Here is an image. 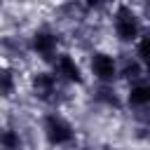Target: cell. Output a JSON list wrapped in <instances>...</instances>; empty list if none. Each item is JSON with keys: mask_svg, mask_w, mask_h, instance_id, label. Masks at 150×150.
Masks as SVG:
<instances>
[{"mask_svg": "<svg viewBox=\"0 0 150 150\" xmlns=\"http://www.w3.org/2000/svg\"><path fill=\"white\" fill-rule=\"evenodd\" d=\"M91 150H122L120 145H112V143H103V145H96V148H91Z\"/></svg>", "mask_w": 150, "mask_h": 150, "instance_id": "15", "label": "cell"}, {"mask_svg": "<svg viewBox=\"0 0 150 150\" xmlns=\"http://www.w3.org/2000/svg\"><path fill=\"white\" fill-rule=\"evenodd\" d=\"M122 108H124V115H129V120L148 117V108H150V82H148V77L131 82V84H122Z\"/></svg>", "mask_w": 150, "mask_h": 150, "instance_id": "9", "label": "cell"}, {"mask_svg": "<svg viewBox=\"0 0 150 150\" xmlns=\"http://www.w3.org/2000/svg\"><path fill=\"white\" fill-rule=\"evenodd\" d=\"M129 131H131V143H134V145H145V143H148V136H150L148 117L129 120Z\"/></svg>", "mask_w": 150, "mask_h": 150, "instance_id": "13", "label": "cell"}, {"mask_svg": "<svg viewBox=\"0 0 150 150\" xmlns=\"http://www.w3.org/2000/svg\"><path fill=\"white\" fill-rule=\"evenodd\" d=\"M0 134H2V120H0Z\"/></svg>", "mask_w": 150, "mask_h": 150, "instance_id": "16", "label": "cell"}, {"mask_svg": "<svg viewBox=\"0 0 150 150\" xmlns=\"http://www.w3.org/2000/svg\"><path fill=\"white\" fill-rule=\"evenodd\" d=\"M33 122L26 127L21 120H2L0 134V150H33Z\"/></svg>", "mask_w": 150, "mask_h": 150, "instance_id": "10", "label": "cell"}, {"mask_svg": "<svg viewBox=\"0 0 150 150\" xmlns=\"http://www.w3.org/2000/svg\"><path fill=\"white\" fill-rule=\"evenodd\" d=\"M84 70L89 84H120V63H117V49L103 45H96L82 54Z\"/></svg>", "mask_w": 150, "mask_h": 150, "instance_id": "5", "label": "cell"}, {"mask_svg": "<svg viewBox=\"0 0 150 150\" xmlns=\"http://www.w3.org/2000/svg\"><path fill=\"white\" fill-rule=\"evenodd\" d=\"M26 33V45H28V56L33 66H47L61 49L68 47L66 42V30L52 21L49 16L33 21L30 26L23 28Z\"/></svg>", "mask_w": 150, "mask_h": 150, "instance_id": "4", "label": "cell"}, {"mask_svg": "<svg viewBox=\"0 0 150 150\" xmlns=\"http://www.w3.org/2000/svg\"><path fill=\"white\" fill-rule=\"evenodd\" d=\"M84 103L89 112L101 117L122 115V87L120 84H87L84 89Z\"/></svg>", "mask_w": 150, "mask_h": 150, "instance_id": "7", "label": "cell"}, {"mask_svg": "<svg viewBox=\"0 0 150 150\" xmlns=\"http://www.w3.org/2000/svg\"><path fill=\"white\" fill-rule=\"evenodd\" d=\"M117 63H120V87L148 77V66L138 61L129 49H117Z\"/></svg>", "mask_w": 150, "mask_h": 150, "instance_id": "12", "label": "cell"}, {"mask_svg": "<svg viewBox=\"0 0 150 150\" xmlns=\"http://www.w3.org/2000/svg\"><path fill=\"white\" fill-rule=\"evenodd\" d=\"M23 94V70L0 61V101L14 103Z\"/></svg>", "mask_w": 150, "mask_h": 150, "instance_id": "11", "label": "cell"}, {"mask_svg": "<svg viewBox=\"0 0 150 150\" xmlns=\"http://www.w3.org/2000/svg\"><path fill=\"white\" fill-rule=\"evenodd\" d=\"M148 40H150V30H148L143 38H138V40L134 42V47L129 49V52H131V54H134L138 61H143L145 66H148Z\"/></svg>", "mask_w": 150, "mask_h": 150, "instance_id": "14", "label": "cell"}, {"mask_svg": "<svg viewBox=\"0 0 150 150\" xmlns=\"http://www.w3.org/2000/svg\"><path fill=\"white\" fill-rule=\"evenodd\" d=\"M23 94L35 110H70L77 96L68 91L47 66H30L23 70Z\"/></svg>", "mask_w": 150, "mask_h": 150, "instance_id": "2", "label": "cell"}, {"mask_svg": "<svg viewBox=\"0 0 150 150\" xmlns=\"http://www.w3.org/2000/svg\"><path fill=\"white\" fill-rule=\"evenodd\" d=\"M47 68H49L52 75H54L68 91H73V94L84 91L87 84H89L87 70H84V61H82V54L75 52V49H70V47L61 49V52L47 63Z\"/></svg>", "mask_w": 150, "mask_h": 150, "instance_id": "6", "label": "cell"}, {"mask_svg": "<svg viewBox=\"0 0 150 150\" xmlns=\"http://www.w3.org/2000/svg\"><path fill=\"white\" fill-rule=\"evenodd\" d=\"M103 33L115 42V49H131L134 42L148 33L145 5L110 2V9L103 19Z\"/></svg>", "mask_w": 150, "mask_h": 150, "instance_id": "3", "label": "cell"}, {"mask_svg": "<svg viewBox=\"0 0 150 150\" xmlns=\"http://www.w3.org/2000/svg\"><path fill=\"white\" fill-rule=\"evenodd\" d=\"M0 61L16 66L21 70L30 68V56H28V45H26V33L23 28L16 26H5L0 30Z\"/></svg>", "mask_w": 150, "mask_h": 150, "instance_id": "8", "label": "cell"}, {"mask_svg": "<svg viewBox=\"0 0 150 150\" xmlns=\"http://www.w3.org/2000/svg\"><path fill=\"white\" fill-rule=\"evenodd\" d=\"M33 134L47 150H82V134L68 110H35Z\"/></svg>", "mask_w": 150, "mask_h": 150, "instance_id": "1", "label": "cell"}]
</instances>
